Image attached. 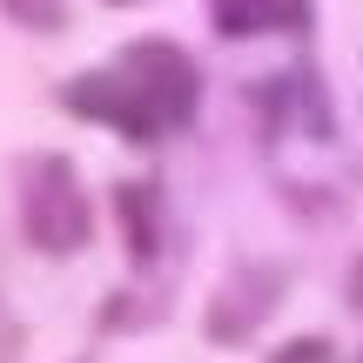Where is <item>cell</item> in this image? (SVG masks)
Here are the masks:
<instances>
[{
  "label": "cell",
  "mask_w": 363,
  "mask_h": 363,
  "mask_svg": "<svg viewBox=\"0 0 363 363\" xmlns=\"http://www.w3.org/2000/svg\"><path fill=\"white\" fill-rule=\"evenodd\" d=\"M61 101L88 121H108L128 142H155V135L189 128L195 101H202V74L175 40H135V48H121L115 67L67 81Z\"/></svg>",
  "instance_id": "obj_1"
},
{
  "label": "cell",
  "mask_w": 363,
  "mask_h": 363,
  "mask_svg": "<svg viewBox=\"0 0 363 363\" xmlns=\"http://www.w3.org/2000/svg\"><path fill=\"white\" fill-rule=\"evenodd\" d=\"M21 229H27V242L48 249V256L88 249L94 208H88V189H81V175H74L67 155H34L21 169Z\"/></svg>",
  "instance_id": "obj_2"
},
{
  "label": "cell",
  "mask_w": 363,
  "mask_h": 363,
  "mask_svg": "<svg viewBox=\"0 0 363 363\" xmlns=\"http://www.w3.org/2000/svg\"><path fill=\"white\" fill-rule=\"evenodd\" d=\"M350 296H357V310H363V262H357V276H350Z\"/></svg>",
  "instance_id": "obj_6"
},
{
  "label": "cell",
  "mask_w": 363,
  "mask_h": 363,
  "mask_svg": "<svg viewBox=\"0 0 363 363\" xmlns=\"http://www.w3.org/2000/svg\"><path fill=\"white\" fill-rule=\"evenodd\" d=\"M13 357H21V323L0 310V363H13Z\"/></svg>",
  "instance_id": "obj_5"
},
{
  "label": "cell",
  "mask_w": 363,
  "mask_h": 363,
  "mask_svg": "<svg viewBox=\"0 0 363 363\" xmlns=\"http://www.w3.org/2000/svg\"><path fill=\"white\" fill-rule=\"evenodd\" d=\"M0 7L21 27H34V34H61L67 27V0H0Z\"/></svg>",
  "instance_id": "obj_4"
},
{
  "label": "cell",
  "mask_w": 363,
  "mask_h": 363,
  "mask_svg": "<svg viewBox=\"0 0 363 363\" xmlns=\"http://www.w3.org/2000/svg\"><path fill=\"white\" fill-rule=\"evenodd\" d=\"M222 34H289L310 27V0H208Z\"/></svg>",
  "instance_id": "obj_3"
}]
</instances>
